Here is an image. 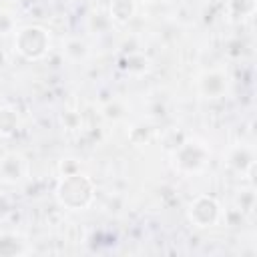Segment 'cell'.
Masks as SVG:
<instances>
[{"instance_id": "obj_17", "label": "cell", "mask_w": 257, "mask_h": 257, "mask_svg": "<svg viewBox=\"0 0 257 257\" xmlns=\"http://www.w3.org/2000/svg\"><path fill=\"white\" fill-rule=\"evenodd\" d=\"M128 141L135 147H143L151 141V128L147 124H133L128 131Z\"/></svg>"}, {"instance_id": "obj_2", "label": "cell", "mask_w": 257, "mask_h": 257, "mask_svg": "<svg viewBox=\"0 0 257 257\" xmlns=\"http://www.w3.org/2000/svg\"><path fill=\"white\" fill-rule=\"evenodd\" d=\"M12 46L28 62L42 60L50 50V32L40 24H26L14 30Z\"/></svg>"}, {"instance_id": "obj_5", "label": "cell", "mask_w": 257, "mask_h": 257, "mask_svg": "<svg viewBox=\"0 0 257 257\" xmlns=\"http://www.w3.org/2000/svg\"><path fill=\"white\" fill-rule=\"evenodd\" d=\"M195 88L197 94L205 100H217L227 96L231 88V74L223 66H213L197 74L195 78Z\"/></svg>"}, {"instance_id": "obj_14", "label": "cell", "mask_w": 257, "mask_h": 257, "mask_svg": "<svg viewBox=\"0 0 257 257\" xmlns=\"http://www.w3.org/2000/svg\"><path fill=\"white\" fill-rule=\"evenodd\" d=\"M100 112H102V116H104L106 120H110V122H120V120L126 116V104H124L120 98H110V100H106V102L102 104Z\"/></svg>"}, {"instance_id": "obj_4", "label": "cell", "mask_w": 257, "mask_h": 257, "mask_svg": "<svg viewBox=\"0 0 257 257\" xmlns=\"http://www.w3.org/2000/svg\"><path fill=\"white\" fill-rule=\"evenodd\" d=\"M223 209L213 195H197L187 205V219L195 229H211L221 223Z\"/></svg>"}, {"instance_id": "obj_10", "label": "cell", "mask_w": 257, "mask_h": 257, "mask_svg": "<svg viewBox=\"0 0 257 257\" xmlns=\"http://www.w3.org/2000/svg\"><path fill=\"white\" fill-rule=\"evenodd\" d=\"M24 253H28V245L22 235L12 233V231L0 233V257H16Z\"/></svg>"}, {"instance_id": "obj_13", "label": "cell", "mask_w": 257, "mask_h": 257, "mask_svg": "<svg viewBox=\"0 0 257 257\" xmlns=\"http://www.w3.org/2000/svg\"><path fill=\"white\" fill-rule=\"evenodd\" d=\"M20 128V114L12 106H0V137H12Z\"/></svg>"}, {"instance_id": "obj_8", "label": "cell", "mask_w": 257, "mask_h": 257, "mask_svg": "<svg viewBox=\"0 0 257 257\" xmlns=\"http://www.w3.org/2000/svg\"><path fill=\"white\" fill-rule=\"evenodd\" d=\"M116 66H118V70L124 72V74H131V76H145V74L151 70L153 62H151V58H149L145 52H141V50H126V52L120 54Z\"/></svg>"}, {"instance_id": "obj_16", "label": "cell", "mask_w": 257, "mask_h": 257, "mask_svg": "<svg viewBox=\"0 0 257 257\" xmlns=\"http://www.w3.org/2000/svg\"><path fill=\"white\" fill-rule=\"evenodd\" d=\"M237 209H239L245 217L253 213V209H255V189H253V185H251L249 189H243V191L237 195Z\"/></svg>"}, {"instance_id": "obj_19", "label": "cell", "mask_w": 257, "mask_h": 257, "mask_svg": "<svg viewBox=\"0 0 257 257\" xmlns=\"http://www.w3.org/2000/svg\"><path fill=\"white\" fill-rule=\"evenodd\" d=\"M78 171H82L78 159H62L60 165H58V173H60V177H64V175H72V173H78Z\"/></svg>"}, {"instance_id": "obj_23", "label": "cell", "mask_w": 257, "mask_h": 257, "mask_svg": "<svg viewBox=\"0 0 257 257\" xmlns=\"http://www.w3.org/2000/svg\"><path fill=\"white\" fill-rule=\"evenodd\" d=\"M6 62H8V56H6V52L0 48V70L6 66Z\"/></svg>"}, {"instance_id": "obj_15", "label": "cell", "mask_w": 257, "mask_h": 257, "mask_svg": "<svg viewBox=\"0 0 257 257\" xmlns=\"http://www.w3.org/2000/svg\"><path fill=\"white\" fill-rule=\"evenodd\" d=\"M58 120H60V126L68 133H78L82 131V114L74 108H64L60 114H58Z\"/></svg>"}, {"instance_id": "obj_22", "label": "cell", "mask_w": 257, "mask_h": 257, "mask_svg": "<svg viewBox=\"0 0 257 257\" xmlns=\"http://www.w3.org/2000/svg\"><path fill=\"white\" fill-rule=\"evenodd\" d=\"M8 209H10V203H8V199L0 195V215H4V213H8Z\"/></svg>"}, {"instance_id": "obj_1", "label": "cell", "mask_w": 257, "mask_h": 257, "mask_svg": "<svg viewBox=\"0 0 257 257\" xmlns=\"http://www.w3.org/2000/svg\"><path fill=\"white\" fill-rule=\"evenodd\" d=\"M54 199L58 207L66 211H86L96 199V185L92 177L82 171L64 175L54 187Z\"/></svg>"}, {"instance_id": "obj_3", "label": "cell", "mask_w": 257, "mask_h": 257, "mask_svg": "<svg viewBox=\"0 0 257 257\" xmlns=\"http://www.w3.org/2000/svg\"><path fill=\"white\" fill-rule=\"evenodd\" d=\"M171 159H173V167L181 175H197L205 171V167L209 165L211 151L203 141L187 137L175 151H171Z\"/></svg>"}, {"instance_id": "obj_11", "label": "cell", "mask_w": 257, "mask_h": 257, "mask_svg": "<svg viewBox=\"0 0 257 257\" xmlns=\"http://www.w3.org/2000/svg\"><path fill=\"white\" fill-rule=\"evenodd\" d=\"M62 56L68 62H84L90 56V46L78 36H70L62 42Z\"/></svg>"}, {"instance_id": "obj_20", "label": "cell", "mask_w": 257, "mask_h": 257, "mask_svg": "<svg viewBox=\"0 0 257 257\" xmlns=\"http://www.w3.org/2000/svg\"><path fill=\"white\" fill-rule=\"evenodd\" d=\"M221 221H225L229 227H235V225H239V223H243V221H245V215H243L237 207H233V209H229V211H225V213H223Z\"/></svg>"}, {"instance_id": "obj_21", "label": "cell", "mask_w": 257, "mask_h": 257, "mask_svg": "<svg viewBox=\"0 0 257 257\" xmlns=\"http://www.w3.org/2000/svg\"><path fill=\"white\" fill-rule=\"evenodd\" d=\"M14 30H16L14 16L6 10H0V34H8V32H14Z\"/></svg>"}, {"instance_id": "obj_18", "label": "cell", "mask_w": 257, "mask_h": 257, "mask_svg": "<svg viewBox=\"0 0 257 257\" xmlns=\"http://www.w3.org/2000/svg\"><path fill=\"white\" fill-rule=\"evenodd\" d=\"M110 26H112V20L108 18V14L96 12V14H90V18H88V28H90L94 34H102V32H106Z\"/></svg>"}, {"instance_id": "obj_12", "label": "cell", "mask_w": 257, "mask_h": 257, "mask_svg": "<svg viewBox=\"0 0 257 257\" xmlns=\"http://www.w3.org/2000/svg\"><path fill=\"white\" fill-rule=\"evenodd\" d=\"M255 0H225V12L231 22H243L255 14Z\"/></svg>"}, {"instance_id": "obj_6", "label": "cell", "mask_w": 257, "mask_h": 257, "mask_svg": "<svg viewBox=\"0 0 257 257\" xmlns=\"http://www.w3.org/2000/svg\"><path fill=\"white\" fill-rule=\"evenodd\" d=\"M225 165L241 175L247 177L253 183V173H255V149L247 143H239V145H231L225 153Z\"/></svg>"}, {"instance_id": "obj_9", "label": "cell", "mask_w": 257, "mask_h": 257, "mask_svg": "<svg viewBox=\"0 0 257 257\" xmlns=\"http://www.w3.org/2000/svg\"><path fill=\"white\" fill-rule=\"evenodd\" d=\"M137 8H139L137 0H110L108 2V18L112 20V24L124 26L135 18Z\"/></svg>"}, {"instance_id": "obj_7", "label": "cell", "mask_w": 257, "mask_h": 257, "mask_svg": "<svg viewBox=\"0 0 257 257\" xmlns=\"http://www.w3.org/2000/svg\"><path fill=\"white\" fill-rule=\"evenodd\" d=\"M26 173H28V161L24 155L12 151L0 157V183L16 185L26 177Z\"/></svg>"}]
</instances>
